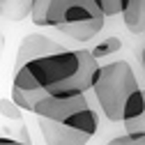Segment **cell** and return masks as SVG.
Instances as JSON below:
<instances>
[{
	"instance_id": "14",
	"label": "cell",
	"mask_w": 145,
	"mask_h": 145,
	"mask_svg": "<svg viewBox=\"0 0 145 145\" xmlns=\"http://www.w3.org/2000/svg\"><path fill=\"white\" fill-rule=\"evenodd\" d=\"M0 145H30V143H23V140H16V138H0Z\"/></svg>"
},
{
	"instance_id": "5",
	"label": "cell",
	"mask_w": 145,
	"mask_h": 145,
	"mask_svg": "<svg viewBox=\"0 0 145 145\" xmlns=\"http://www.w3.org/2000/svg\"><path fill=\"white\" fill-rule=\"evenodd\" d=\"M39 134L46 145H88V140L92 138L81 129H74L51 118H39Z\"/></svg>"
},
{
	"instance_id": "12",
	"label": "cell",
	"mask_w": 145,
	"mask_h": 145,
	"mask_svg": "<svg viewBox=\"0 0 145 145\" xmlns=\"http://www.w3.org/2000/svg\"><path fill=\"white\" fill-rule=\"evenodd\" d=\"M21 111H23V108L16 104L14 99H12V101H9V99H0V113H3L5 118L19 120V118H21Z\"/></svg>"
},
{
	"instance_id": "2",
	"label": "cell",
	"mask_w": 145,
	"mask_h": 145,
	"mask_svg": "<svg viewBox=\"0 0 145 145\" xmlns=\"http://www.w3.org/2000/svg\"><path fill=\"white\" fill-rule=\"evenodd\" d=\"M136 90H138V78L134 74L131 65L127 60H113V62L99 65L90 92H92L99 111L106 120L122 122L124 104Z\"/></svg>"
},
{
	"instance_id": "10",
	"label": "cell",
	"mask_w": 145,
	"mask_h": 145,
	"mask_svg": "<svg viewBox=\"0 0 145 145\" xmlns=\"http://www.w3.org/2000/svg\"><path fill=\"white\" fill-rule=\"evenodd\" d=\"M120 48H122L120 37H106V39H101V42L92 48V53H95L97 60H101V58H106V56H115Z\"/></svg>"
},
{
	"instance_id": "9",
	"label": "cell",
	"mask_w": 145,
	"mask_h": 145,
	"mask_svg": "<svg viewBox=\"0 0 145 145\" xmlns=\"http://www.w3.org/2000/svg\"><path fill=\"white\" fill-rule=\"evenodd\" d=\"M104 19L106 16H99V19H90V21H81V23H67V25H60L58 30L62 35H67V37H71L74 42H90L92 37H97V35L101 32L104 28Z\"/></svg>"
},
{
	"instance_id": "11",
	"label": "cell",
	"mask_w": 145,
	"mask_h": 145,
	"mask_svg": "<svg viewBox=\"0 0 145 145\" xmlns=\"http://www.w3.org/2000/svg\"><path fill=\"white\" fill-rule=\"evenodd\" d=\"M108 145H145V134H129V131H124L122 136L113 138Z\"/></svg>"
},
{
	"instance_id": "4",
	"label": "cell",
	"mask_w": 145,
	"mask_h": 145,
	"mask_svg": "<svg viewBox=\"0 0 145 145\" xmlns=\"http://www.w3.org/2000/svg\"><path fill=\"white\" fill-rule=\"evenodd\" d=\"M32 23L42 28H60L106 16L101 0H32Z\"/></svg>"
},
{
	"instance_id": "7",
	"label": "cell",
	"mask_w": 145,
	"mask_h": 145,
	"mask_svg": "<svg viewBox=\"0 0 145 145\" xmlns=\"http://www.w3.org/2000/svg\"><path fill=\"white\" fill-rule=\"evenodd\" d=\"M122 124H124V131H129V134H145V90L138 88L127 99Z\"/></svg>"
},
{
	"instance_id": "15",
	"label": "cell",
	"mask_w": 145,
	"mask_h": 145,
	"mask_svg": "<svg viewBox=\"0 0 145 145\" xmlns=\"http://www.w3.org/2000/svg\"><path fill=\"white\" fill-rule=\"evenodd\" d=\"M140 58H143V67H145V46H143V56Z\"/></svg>"
},
{
	"instance_id": "6",
	"label": "cell",
	"mask_w": 145,
	"mask_h": 145,
	"mask_svg": "<svg viewBox=\"0 0 145 145\" xmlns=\"http://www.w3.org/2000/svg\"><path fill=\"white\" fill-rule=\"evenodd\" d=\"M58 51H65V46H60L58 42H53L44 35H25L19 44V51H16V62H14V71L23 67L25 62L30 60H37V58H44V56H51V53H58Z\"/></svg>"
},
{
	"instance_id": "8",
	"label": "cell",
	"mask_w": 145,
	"mask_h": 145,
	"mask_svg": "<svg viewBox=\"0 0 145 145\" xmlns=\"http://www.w3.org/2000/svg\"><path fill=\"white\" fill-rule=\"evenodd\" d=\"M122 21L134 35H145V0H120Z\"/></svg>"
},
{
	"instance_id": "1",
	"label": "cell",
	"mask_w": 145,
	"mask_h": 145,
	"mask_svg": "<svg viewBox=\"0 0 145 145\" xmlns=\"http://www.w3.org/2000/svg\"><path fill=\"white\" fill-rule=\"evenodd\" d=\"M99 60L92 51H58L51 56L30 60L14 71L12 99L23 111L35 108V101L44 95H78L90 92L95 83Z\"/></svg>"
},
{
	"instance_id": "3",
	"label": "cell",
	"mask_w": 145,
	"mask_h": 145,
	"mask_svg": "<svg viewBox=\"0 0 145 145\" xmlns=\"http://www.w3.org/2000/svg\"><path fill=\"white\" fill-rule=\"evenodd\" d=\"M32 113L37 118H51V120L65 122V124L74 127V129H81L90 136H95L99 129V115H97L92 101L88 99L85 92L67 95V97L44 95L35 101Z\"/></svg>"
},
{
	"instance_id": "13",
	"label": "cell",
	"mask_w": 145,
	"mask_h": 145,
	"mask_svg": "<svg viewBox=\"0 0 145 145\" xmlns=\"http://www.w3.org/2000/svg\"><path fill=\"white\" fill-rule=\"evenodd\" d=\"M101 9H104L106 16H118V14H122L120 0H101Z\"/></svg>"
}]
</instances>
